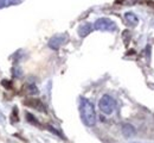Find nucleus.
Returning a JSON list of instances; mask_svg holds the SVG:
<instances>
[{
  "label": "nucleus",
  "instance_id": "nucleus-6",
  "mask_svg": "<svg viewBox=\"0 0 154 143\" xmlns=\"http://www.w3.org/2000/svg\"><path fill=\"white\" fill-rule=\"evenodd\" d=\"M91 30H93V25L91 24H84V25H82L79 29H78V35L81 36V37H85L87 35H89L90 32H91Z\"/></svg>",
  "mask_w": 154,
  "mask_h": 143
},
{
  "label": "nucleus",
  "instance_id": "nucleus-9",
  "mask_svg": "<svg viewBox=\"0 0 154 143\" xmlns=\"http://www.w3.org/2000/svg\"><path fill=\"white\" fill-rule=\"evenodd\" d=\"M132 143H140V142H132Z\"/></svg>",
  "mask_w": 154,
  "mask_h": 143
},
{
  "label": "nucleus",
  "instance_id": "nucleus-3",
  "mask_svg": "<svg viewBox=\"0 0 154 143\" xmlns=\"http://www.w3.org/2000/svg\"><path fill=\"white\" fill-rule=\"evenodd\" d=\"M94 29L100 30V31H115L116 24L112 19L108 18H100L95 21L94 24Z\"/></svg>",
  "mask_w": 154,
  "mask_h": 143
},
{
  "label": "nucleus",
  "instance_id": "nucleus-4",
  "mask_svg": "<svg viewBox=\"0 0 154 143\" xmlns=\"http://www.w3.org/2000/svg\"><path fill=\"white\" fill-rule=\"evenodd\" d=\"M65 41V37L64 36H55V37H52L50 42H49V47L51 48V49H58V48H60V45L64 43Z\"/></svg>",
  "mask_w": 154,
  "mask_h": 143
},
{
  "label": "nucleus",
  "instance_id": "nucleus-1",
  "mask_svg": "<svg viewBox=\"0 0 154 143\" xmlns=\"http://www.w3.org/2000/svg\"><path fill=\"white\" fill-rule=\"evenodd\" d=\"M79 115L82 122L87 126H94L96 124V112L94 104L87 98L79 99Z\"/></svg>",
  "mask_w": 154,
  "mask_h": 143
},
{
  "label": "nucleus",
  "instance_id": "nucleus-2",
  "mask_svg": "<svg viewBox=\"0 0 154 143\" xmlns=\"http://www.w3.org/2000/svg\"><path fill=\"white\" fill-rule=\"evenodd\" d=\"M98 107H100V110H101L104 115L109 116V115H112V113L115 111V109H116L115 99H114L112 96L104 94V96H102V98H101L100 102H98Z\"/></svg>",
  "mask_w": 154,
  "mask_h": 143
},
{
  "label": "nucleus",
  "instance_id": "nucleus-5",
  "mask_svg": "<svg viewBox=\"0 0 154 143\" xmlns=\"http://www.w3.org/2000/svg\"><path fill=\"white\" fill-rule=\"evenodd\" d=\"M122 134L125 137H133L136 135V130L132 124H123L122 125Z\"/></svg>",
  "mask_w": 154,
  "mask_h": 143
},
{
  "label": "nucleus",
  "instance_id": "nucleus-7",
  "mask_svg": "<svg viewBox=\"0 0 154 143\" xmlns=\"http://www.w3.org/2000/svg\"><path fill=\"white\" fill-rule=\"evenodd\" d=\"M126 19H127V21L128 23H131V24H133V25H135V24H137V17L135 16L134 13H131V12H128V13H126Z\"/></svg>",
  "mask_w": 154,
  "mask_h": 143
},
{
  "label": "nucleus",
  "instance_id": "nucleus-8",
  "mask_svg": "<svg viewBox=\"0 0 154 143\" xmlns=\"http://www.w3.org/2000/svg\"><path fill=\"white\" fill-rule=\"evenodd\" d=\"M12 2V0H0V7H4V6H7Z\"/></svg>",
  "mask_w": 154,
  "mask_h": 143
}]
</instances>
